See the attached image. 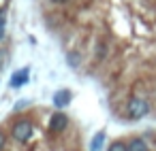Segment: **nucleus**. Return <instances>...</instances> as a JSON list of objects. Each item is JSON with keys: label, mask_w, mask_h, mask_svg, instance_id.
<instances>
[{"label": "nucleus", "mask_w": 156, "mask_h": 151, "mask_svg": "<svg viewBox=\"0 0 156 151\" xmlns=\"http://www.w3.org/2000/svg\"><path fill=\"white\" fill-rule=\"evenodd\" d=\"M103 143H105V132L94 134V138L90 140V151H101L103 149Z\"/></svg>", "instance_id": "0eeeda50"}, {"label": "nucleus", "mask_w": 156, "mask_h": 151, "mask_svg": "<svg viewBox=\"0 0 156 151\" xmlns=\"http://www.w3.org/2000/svg\"><path fill=\"white\" fill-rule=\"evenodd\" d=\"M66 126H69V117H66L64 113H54V115L49 117V132H54V134L64 132Z\"/></svg>", "instance_id": "20e7f679"}, {"label": "nucleus", "mask_w": 156, "mask_h": 151, "mask_svg": "<svg viewBox=\"0 0 156 151\" xmlns=\"http://www.w3.org/2000/svg\"><path fill=\"white\" fill-rule=\"evenodd\" d=\"M56 5H64V2H69V0H54Z\"/></svg>", "instance_id": "4468645a"}, {"label": "nucleus", "mask_w": 156, "mask_h": 151, "mask_svg": "<svg viewBox=\"0 0 156 151\" xmlns=\"http://www.w3.org/2000/svg\"><path fill=\"white\" fill-rule=\"evenodd\" d=\"M2 64H5V53L0 51V68H2Z\"/></svg>", "instance_id": "ddd939ff"}, {"label": "nucleus", "mask_w": 156, "mask_h": 151, "mask_svg": "<svg viewBox=\"0 0 156 151\" xmlns=\"http://www.w3.org/2000/svg\"><path fill=\"white\" fill-rule=\"evenodd\" d=\"M150 113V102L141 96H133L128 102H126V117L137 121V119H143L145 115Z\"/></svg>", "instance_id": "f257e3e1"}, {"label": "nucleus", "mask_w": 156, "mask_h": 151, "mask_svg": "<svg viewBox=\"0 0 156 151\" xmlns=\"http://www.w3.org/2000/svg\"><path fill=\"white\" fill-rule=\"evenodd\" d=\"M28 79H30V66H24V68H20V70H15L11 75V87L20 89V87H24L28 83Z\"/></svg>", "instance_id": "7ed1b4c3"}, {"label": "nucleus", "mask_w": 156, "mask_h": 151, "mask_svg": "<svg viewBox=\"0 0 156 151\" xmlns=\"http://www.w3.org/2000/svg\"><path fill=\"white\" fill-rule=\"evenodd\" d=\"M107 151H128V145L126 143H122V140H113L111 145H109V149Z\"/></svg>", "instance_id": "6e6552de"}, {"label": "nucleus", "mask_w": 156, "mask_h": 151, "mask_svg": "<svg viewBox=\"0 0 156 151\" xmlns=\"http://www.w3.org/2000/svg\"><path fill=\"white\" fill-rule=\"evenodd\" d=\"M105 55H107V45H105V43H98V45H96V58L103 60Z\"/></svg>", "instance_id": "9d476101"}, {"label": "nucleus", "mask_w": 156, "mask_h": 151, "mask_svg": "<svg viewBox=\"0 0 156 151\" xmlns=\"http://www.w3.org/2000/svg\"><path fill=\"white\" fill-rule=\"evenodd\" d=\"M66 60H69V64H71L73 68H77V64H79V60H81V58H79V53H77V51H71V53L66 55Z\"/></svg>", "instance_id": "1a4fd4ad"}, {"label": "nucleus", "mask_w": 156, "mask_h": 151, "mask_svg": "<svg viewBox=\"0 0 156 151\" xmlns=\"http://www.w3.org/2000/svg\"><path fill=\"white\" fill-rule=\"evenodd\" d=\"M128 151H150V147H147V143L141 138V136H133L128 143Z\"/></svg>", "instance_id": "423d86ee"}, {"label": "nucleus", "mask_w": 156, "mask_h": 151, "mask_svg": "<svg viewBox=\"0 0 156 151\" xmlns=\"http://www.w3.org/2000/svg\"><path fill=\"white\" fill-rule=\"evenodd\" d=\"M71 98H73V92H71V89H58L51 100H54V106H56V109H64V106L71 102Z\"/></svg>", "instance_id": "39448f33"}, {"label": "nucleus", "mask_w": 156, "mask_h": 151, "mask_svg": "<svg viewBox=\"0 0 156 151\" xmlns=\"http://www.w3.org/2000/svg\"><path fill=\"white\" fill-rule=\"evenodd\" d=\"M32 132H34V128L28 119H20L13 123V138L17 143H28L32 138Z\"/></svg>", "instance_id": "f03ea898"}, {"label": "nucleus", "mask_w": 156, "mask_h": 151, "mask_svg": "<svg viewBox=\"0 0 156 151\" xmlns=\"http://www.w3.org/2000/svg\"><path fill=\"white\" fill-rule=\"evenodd\" d=\"M5 34H7V22H5V13L0 11V41L5 39Z\"/></svg>", "instance_id": "9b49d317"}, {"label": "nucleus", "mask_w": 156, "mask_h": 151, "mask_svg": "<svg viewBox=\"0 0 156 151\" xmlns=\"http://www.w3.org/2000/svg\"><path fill=\"white\" fill-rule=\"evenodd\" d=\"M5 143H7V136H5V132H0V151H2Z\"/></svg>", "instance_id": "f8f14e48"}]
</instances>
